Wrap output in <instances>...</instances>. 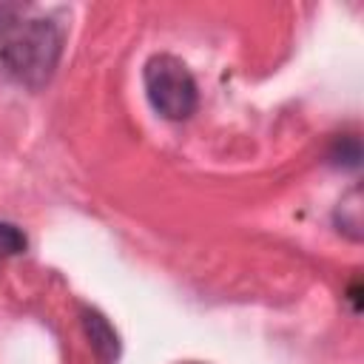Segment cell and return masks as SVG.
Here are the masks:
<instances>
[{
    "instance_id": "cell-5",
    "label": "cell",
    "mask_w": 364,
    "mask_h": 364,
    "mask_svg": "<svg viewBox=\"0 0 364 364\" xmlns=\"http://www.w3.org/2000/svg\"><path fill=\"white\" fill-rule=\"evenodd\" d=\"M330 159L336 165H344V168H358V159H361V145H358V136L347 134V136H338L333 151H330Z\"/></svg>"
},
{
    "instance_id": "cell-2",
    "label": "cell",
    "mask_w": 364,
    "mask_h": 364,
    "mask_svg": "<svg viewBox=\"0 0 364 364\" xmlns=\"http://www.w3.org/2000/svg\"><path fill=\"white\" fill-rule=\"evenodd\" d=\"M142 82H145L148 102L165 119L179 122L196 111V102H199L196 80L179 57L154 54L142 68Z\"/></svg>"
},
{
    "instance_id": "cell-4",
    "label": "cell",
    "mask_w": 364,
    "mask_h": 364,
    "mask_svg": "<svg viewBox=\"0 0 364 364\" xmlns=\"http://www.w3.org/2000/svg\"><path fill=\"white\" fill-rule=\"evenodd\" d=\"M333 222H336L338 233H344L353 242H361V236H364V199H361V188L358 185L350 188L338 199V205L333 210Z\"/></svg>"
},
{
    "instance_id": "cell-6",
    "label": "cell",
    "mask_w": 364,
    "mask_h": 364,
    "mask_svg": "<svg viewBox=\"0 0 364 364\" xmlns=\"http://www.w3.org/2000/svg\"><path fill=\"white\" fill-rule=\"evenodd\" d=\"M26 250V236L17 225L11 222H0V259L6 256H17Z\"/></svg>"
},
{
    "instance_id": "cell-1",
    "label": "cell",
    "mask_w": 364,
    "mask_h": 364,
    "mask_svg": "<svg viewBox=\"0 0 364 364\" xmlns=\"http://www.w3.org/2000/svg\"><path fill=\"white\" fill-rule=\"evenodd\" d=\"M63 31L54 20H26L17 23L0 43V68L23 88H43L60 63Z\"/></svg>"
},
{
    "instance_id": "cell-3",
    "label": "cell",
    "mask_w": 364,
    "mask_h": 364,
    "mask_svg": "<svg viewBox=\"0 0 364 364\" xmlns=\"http://www.w3.org/2000/svg\"><path fill=\"white\" fill-rule=\"evenodd\" d=\"M82 324H85V333L91 338V347H94L97 358L102 364H114L117 355H119V338H117V330L108 324V318L97 310H85Z\"/></svg>"
}]
</instances>
